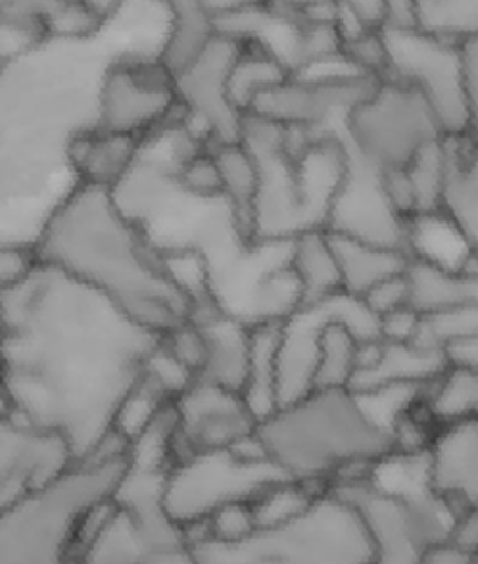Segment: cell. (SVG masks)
Listing matches in <instances>:
<instances>
[{"instance_id": "484cf974", "label": "cell", "mask_w": 478, "mask_h": 564, "mask_svg": "<svg viewBox=\"0 0 478 564\" xmlns=\"http://www.w3.org/2000/svg\"><path fill=\"white\" fill-rule=\"evenodd\" d=\"M222 177V194L250 236V210L259 187V161L241 138L210 148ZM252 240V238H250Z\"/></svg>"}, {"instance_id": "603a6c76", "label": "cell", "mask_w": 478, "mask_h": 564, "mask_svg": "<svg viewBox=\"0 0 478 564\" xmlns=\"http://www.w3.org/2000/svg\"><path fill=\"white\" fill-rule=\"evenodd\" d=\"M406 275L411 288V306L417 313L444 306L478 308V257H474L460 271H446L411 259Z\"/></svg>"}, {"instance_id": "44dd1931", "label": "cell", "mask_w": 478, "mask_h": 564, "mask_svg": "<svg viewBox=\"0 0 478 564\" xmlns=\"http://www.w3.org/2000/svg\"><path fill=\"white\" fill-rule=\"evenodd\" d=\"M169 12V33L156 56L177 77L187 70L217 35L215 17L204 0H156Z\"/></svg>"}, {"instance_id": "f1b7e54d", "label": "cell", "mask_w": 478, "mask_h": 564, "mask_svg": "<svg viewBox=\"0 0 478 564\" xmlns=\"http://www.w3.org/2000/svg\"><path fill=\"white\" fill-rule=\"evenodd\" d=\"M323 492L327 490H317L306 486V482H296L290 478L273 482V486H269L250 501L257 530L285 525V522L306 513L311 503Z\"/></svg>"}, {"instance_id": "8992f818", "label": "cell", "mask_w": 478, "mask_h": 564, "mask_svg": "<svg viewBox=\"0 0 478 564\" xmlns=\"http://www.w3.org/2000/svg\"><path fill=\"white\" fill-rule=\"evenodd\" d=\"M283 471L264 455L257 432L227 451L194 453L166 474L164 507L185 532L206 522L217 509L238 501H252Z\"/></svg>"}, {"instance_id": "8d00e7d4", "label": "cell", "mask_w": 478, "mask_h": 564, "mask_svg": "<svg viewBox=\"0 0 478 564\" xmlns=\"http://www.w3.org/2000/svg\"><path fill=\"white\" fill-rule=\"evenodd\" d=\"M159 340H162V346L196 378L202 376L206 365V338L202 327H198L194 319H185L181 325L171 327L169 332L159 334Z\"/></svg>"}, {"instance_id": "e0dca14e", "label": "cell", "mask_w": 478, "mask_h": 564, "mask_svg": "<svg viewBox=\"0 0 478 564\" xmlns=\"http://www.w3.org/2000/svg\"><path fill=\"white\" fill-rule=\"evenodd\" d=\"M448 355L417 344L362 340L357 350L352 392H369L388 386H432L448 369Z\"/></svg>"}, {"instance_id": "681fc988", "label": "cell", "mask_w": 478, "mask_h": 564, "mask_svg": "<svg viewBox=\"0 0 478 564\" xmlns=\"http://www.w3.org/2000/svg\"><path fill=\"white\" fill-rule=\"evenodd\" d=\"M476 564H478V555H476Z\"/></svg>"}, {"instance_id": "7c38bea8", "label": "cell", "mask_w": 478, "mask_h": 564, "mask_svg": "<svg viewBox=\"0 0 478 564\" xmlns=\"http://www.w3.org/2000/svg\"><path fill=\"white\" fill-rule=\"evenodd\" d=\"M346 150V171L332 196L325 231L409 254V219L392 206L383 171Z\"/></svg>"}, {"instance_id": "ffe728a7", "label": "cell", "mask_w": 478, "mask_h": 564, "mask_svg": "<svg viewBox=\"0 0 478 564\" xmlns=\"http://www.w3.org/2000/svg\"><path fill=\"white\" fill-rule=\"evenodd\" d=\"M189 319L202 327L206 338V365L198 378L233 392H243L250 357V327L217 308Z\"/></svg>"}, {"instance_id": "d4e9b609", "label": "cell", "mask_w": 478, "mask_h": 564, "mask_svg": "<svg viewBox=\"0 0 478 564\" xmlns=\"http://www.w3.org/2000/svg\"><path fill=\"white\" fill-rule=\"evenodd\" d=\"M278 336L281 322L250 327V357L243 399L257 420L278 409Z\"/></svg>"}, {"instance_id": "5bb4252c", "label": "cell", "mask_w": 478, "mask_h": 564, "mask_svg": "<svg viewBox=\"0 0 478 564\" xmlns=\"http://www.w3.org/2000/svg\"><path fill=\"white\" fill-rule=\"evenodd\" d=\"M173 411L177 420V462L194 453L233 448L250 438L259 425L241 392L202 378L173 401Z\"/></svg>"}, {"instance_id": "f546056e", "label": "cell", "mask_w": 478, "mask_h": 564, "mask_svg": "<svg viewBox=\"0 0 478 564\" xmlns=\"http://www.w3.org/2000/svg\"><path fill=\"white\" fill-rule=\"evenodd\" d=\"M417 31L460 45L478 35V0H415Z\"/></svg>"}, {"instance_id": "60d3db41", "label": "cell", "mask_w": 478, "mask_h": 564, "mask_svg": "<svg viewBox=\"0 0 478 564\" xmlns=\"http://www.w3.org/2000/svg\"><path fill=\"white\" fill-rule=\"evenodd\" d=\"M460 66H463V89L467 100L469 124L471 129H476L478 127V35L460 43Z\"/></svg>"}, {"instance_id": "836d02e7", "label": "cell", "mask_w": 478, "mask_h": 564, "mask_svg": "<svg viewBox=\"0 0 478 564\" xmlns=\"http://www.w3.org/2000/svg\"><path fill=\"white\" fill-rule=\"evenodd\" d=\"M341 62L357 75L385 77L388 50L383 31H362L341 40Z\"/></svg>"}, {"instance_id": "7a4b0ae2", "label": "cell", "mask_w": 478, "mask_h": 564, "mask_svg": "<svg viewBox=\"0 0 478 564\" xmlns=\"http://www.w3.org/2000/svg\"><path fill=\"white\" fill-rule=\"evenodd\" d=\"M40 264L58 269L108 296L138 325L164 334L194 313L141 227L112 189L73 183L58 196L35 238Z\"/></svg>"}, {"instance_id": "9a60e30c", "label": "cell", "mask_w": 478, "mask_h": 564, "mask_svg": "<svg viewBox=\"0 0 478 564\" xmlns=\"http://www.w3.org/2000/svg\"><path fill=\"white\" fill-rule=\"evenodd\" d=\"M75 465L66 443L14 415L0 417V513Z\"/></svg>"}, {"instance_id": "ac0fdd59", "label": "cell", "mask_w": 478, "mask_h": 564, "mask_svg": "<svg viewBox=\"0 0 478 564\" xmlns=\"http://www.w3.org/2000/svg\"><path fill=\"white\" fill-rule=\"evenodd\" d=\"M143 140L87 124L70 133L64 159L73 171L75 183L115 189L141 159Z\"/></svg>"}, {"instance_id": "52a82bcc", "label": "cell", "mask_w": 478, "mask_h": 564, "mask_svg": "<svg viewBox=\"0 0 478 564\" xmlns=\"http://www.w3.org/2000/svg\"><path fill=\"white\" fill-rule=\"evenodd\" d=\"M338 135L357 156L385 171L404 169L423 148L444 138V131L421 94L400 79L381 77L344 117Z\"/></svg>"}, {"instance_id": "4fadbf2b", "label": "cell", "mask_w": 478, "mask_h": 564, "mask_svg": "<svg viewBox=\"0 0 478 564\" xmlns=\"http://www.w3.org/2000/svg\"><path fill=\"white\" fill-rule=\"evenodd\" d=\"M376 83L378 77L357 73L290 75L283 83L257 94L246 115L264 119L275 127L321 131L336 117L344 122V117L371 94Z\"/></svg>"}, {"instance_id": "ab89813d", "label": "cell", "mask_w": 478, "mask_h": 564, "mask_svg": "<svg viewBox=\"0 0 478 564\" xmlns=\"http://www.w3.org/2000/svg\"><path fill=\"white\" fill-rule=\"evenodd\" d=\"M417 325H421V313L413 306L396 308L378 317V338L385 344H413Z\"/></svg>"}, {"instance_id": "7402d4cb", "label": "cell", "mask_w": 478, "mask_h": 564, "mask_svg": "<svg viewBox=\"0 0 478 564\" xmlns=\"http://www.w3.org/2000/svg\"><path fill=\"white\" fill-rule=\"evenodd\" d=\"M329 238L338 261V273H341V290L357 299H362L385 278L404 273L411 264V257L402 250H390L332 234Z\"/></svg>"}, {"instance_id": "4dcf8cb0", "label": "cell", "mask_w": 478, "mask_h": 564, "mask_svg": "<svg viewBox=\"0 0 478 564\" xmlns=\"http://www.w3.org/2000/svg\"><path fill=\"white\" fill-rule=\"evenodd\" d=\"M478 336V308L476 306H444L421 313V325L413 344L448 352L450 348Z\"/></svg>"}, {"instance_id": "d6a6232c", "label": "cell", "mask_w": 478, "mask_h": 564, "mask_svg": "<svg viewBox=\"0 0 478 564\" xmlns=\"http://www.w3.org/2000/svg\"><path fill=\"white\" fill-rule=\"evenodd\" d=\"M169 404H173V401L141 376L122 399V404H119L110 434H117L129 446V441L141 434Z\"/></svg>"}, {"instance_id": "d6986e66", "label": "cell", "mask_w": 478, "mask_h": 564, "mask_svg": "<svg viewBox=\"0 0 478 564\" xmlns=\"http://www.w3.org/2000/svg\"><path fill=\"white\" fill-rule=\"evenodd\" d=\"M444 154L439 213L478 257V140L471 133L444 135Z\"/></svg>"}, {"instance_id": "e575fe53", "label": "cell", "mask_w": 478, "mask_h": 564, "mask_svg": "<svg viewBox=\"0 0 478 564\" xmlns=\"http://www.w3.org/2000/svg\"><path fill=\"white\" fill-rule=\"evenodd\" d=\"M173 180L177 187L196 198H225L222 177L220 171H217L210 148L198 150L185 159L183 164H177L173 169Z\"/></svg>"}, {"instance_id": "3957f363", "label": "cell", "mask_w": 478, "mask_h": 564, "mask_svg": "<svg viewBox=\"0 0 478 564\" xmlns=\"http://www.w3.org/2000/svg\"><path fill=\"white\" fill-rule=\"evenodd\" d=\"M257 441L283 476L317 490L365 480L394 453L392 436L352 390H311L281 404L259 420Z\"/></svg>"}, {"instance_id": "30bf717a", "label": "cell", "mask_w": 478, "mask_h": 564, "mask_svg": "<svg viewBox=\"0 0 478 564\" xmlns=\"http://www.w3.org/2000/svg\"><path fill=\"white\" fill-rule=\"evenodd\" d=\"M388 50L385 77L400 79L421 94L444 135L469 133V112L463 89L460 45L425 31H383Z\"/></svg>"}, {"instance_id": "7dc6e473", "label": "cell", "mask_w": 478, "mask_h": 564, "mask_svg": "<svg viewBox=\"0 0 478 564\" xmlns=\"http://www.w3.org/2000/svg\"><path fill=\"white\" fill-rule=\"evenodd\" d=\"M6 415H12V401H10L3 378H0V417H6Z\"/></svg>"}, {"instance_id": "f6af8a7d", "label": "cell", "mask_w": 478, "mask_h": 564, "mask_svg": "<svg viewBox=\"0 0 478 564\" xmlns=\"http://www.w3.org/2000/svg\"><path fill=\"white\" fill-rule=\"evenodd\" d=\"M204 3L215 19H220V17H227L233 12H243V10H250L257 6H264L267 0H204Z\"/></svg>"}, {"instance_id": "277c9868", "label": "cell", "mask_w": 478, "mask_h": 564, "mask_svg": "<svg viewBox=\"0 0 478 564\" xmlns=\"http://www.w3.org/2000/svg\"><path fill=\"white\" fill-rule=\"evenodd\" d=\"M127 443L110 434L89 457L0 513V564H75V536L94 503L112 497Z\"/></svg>"}, {"instance_id": "f35d334b", "label": "cell", "mask_w": 478, "mask_h": 564, "mask_svg": "<svg viewBox=\"0 0 478 564\" xmlns=\"http://www.w3.org/2000/svg\"><path fill=\"white\" fill-rule=\"evenodd\" d=\"M37 264L33 246L0 243V294L24 282Z\"/></svg>"}, {"instance_id": "74e56055", "label": "cell", "mask_w": 478, "mask_h": 564, "mask_svg": "<svg viewBox=\"0 0 478 564\" xmlns=\"http://www.w3.org/2000/svg\"><path fill=\"white\" fill-rule=\"evenodd\" d=\"M409 271V269H406ZM400 273V275H392L385 278L383 282H378L373 285L365 296H362V304L369 308V313L378 319L385 313H392L396 308H404L411 306V288H409V275Z\"/></svg>"}, {"instance_id": "cb8c5ba5", "label": "cell", "mask_w": 478, "mask_h": 564, "mask_svg": "<svg viewBox=\"0 0 478 564\" xmlns=\"http://www.w3.org/2000/svg\"><path fill=\"white\" fill-rule=\"evenodd\" d=\"M290 269L302 288V304L344 292L332 238L325 229H308L290 240Z\"/></svg>"}, {"instance_id": "8fae6325", "label": "cell", "mask_w": 478, "mask_h": 564, "mask_svg": "<svg viewBox=\"0 0 478 564\" xmlns=\"http://www.w3.org/2000/svg\"><path fill=\"white\" fill-rule=\"evenodd\" d=\"M332 319H344L360 340L378 338V319L362 299L338 292L315 304L298 306L281 322L278 336V406L311 392L317 344Z\"/></svg>"}, {"instance_id": "c3c4849f", "label": "cell", "mask_w": 478, "mask_h": 564, "mask_svg": "<svg viewBox=\"0 0 478 564\" xmlns=\"http://www.w3.org/2000/svg\"><path fill=\"white\" fill-rule=\"evenodd\" d=\"M469 133H471V135H474V138H476V140H478V127H476V129H471V131H469Z\"/></svg>"}, {"instance_id": "1f68e13d", "label": "cell", "mask_w": 478, "mask_h": 564, "mask_svg": "<svg viewBox=\"0 0 478 564\" xmlns=\"http://www.w3.org/2000/svg\"><path fill=\"white\" fill-rule=\"evenodd\" d=\"M444 138L434 140L427 148L417 152L404 166L406 177L415 198V215L439 213L442 187H444Z\"/></svg>"}, {"instance_id": "ee69618b", "label": "cell", "mask_w": 478, "mask_h": 564, "mask_svg": "<svg viewBox=\"0 0 478 564\" xmlns=\"http://www.w3.org/2000/svg\"><path fill=\"white\" fill-rule=\"evenodd\" d=\"M421 564H476V557L460 549H455L453 543L446 541V543H439V546H432L423 555Z\"/></svg>"}, {"instance_id": "ba28073f", "label": "cell", "mask_w": 478, "mask_h": 564, "mask_svg": "<svg viewBox=\"0 0 478 564\" xmlns=\"http://www.w3.org/2000/svg\"><path fill=\"white\" fill-rule=\"evenodd\" d=\"M334 492L344 495L360 513L371 543V564H421L432 546L448 541L457 518V509L432 490L396 499L365 478Z\"/></svg>"}, {"instance_id": "bcb514c9", "label": "cell", "mask_w": 478, "mask_h": 564, "mask_svg": "<svg viewBox=\"0 0 478 564\" xmlns=\"http://www.w3.org/2000/svg\"><path fill=\"white\" fill-rule=\"evenodd\" d=\"M448 361L450 365H460V367H469L478 371V336L471 340H465V344L450 348L448 352Z\"/></svg>"}, {"instance_id": "5b68a950", "label": "cell", "mask_w": 478, "mask_h": 564, "mask_svg": "<svg viewBox=\"0 0 478 564\" xmlns=\"http://www.w3.org/2000/svg\"><path fill=\"white\" fill-rule=\"evenodd\" d=\"M194 564H371V543L352 503L334 490L285 525L257 530L241 543H189Z\"/></svg>"}, {"instance_id": "9c48e42d", "label": "cell", "mask_w": 478, "mask_h": 564, "mask_svg": "<svg viewBox=\"0 0 478 564\" xmlns=\"http://www.w3.org/2000/svg\"><path fill=\"white\" fill-rule=\"evenodd\" d=\"M183 117L175 75L159 56H122L101 70L94 124L141 138L145 145Z\"/></svg>"}, {"instance_id": "2e32d148", "label": "cell", "mask_w": 478, "mask_h": 564, "mask_svg": "<svg viewBox=\"0 0 478 564\" xmlns=\"http://www.w3.org/2000/svg\"><path fill=\"white\" fill-rule=\"evenodd\" d=\"M430 480L457 511L478 507V420L442 425L427 446Z\"/></svg>"}, {"instance_id": "7bdbcfd3", "label": "cell", "mask_w": 478, "mask_h": 564, "mask_svg": "<svg viewBox=\"0 0 478 564\" xmlns=\"http://www.w3.org/2000/svg\"><path fill=\"white\" fill-rule=\"evenodd\" d=\"M385 26L383 31H411L417 29L415 0H383Z\"/></svg>"}, {"instance_id": "d590c367", "label": "cell", "mask_w": 478, "mask_h": 564, "mask_svg": "<svg viewBox=\"0 0 478 564\" xmlns=\"http://www.w3.org/2000/svg\"><path fill=\"white\" fill-rule=\"evenodd\" d=\"M141 376L148 378L154 388L162 390L171 401L181 397L196 380V376L162 346V340L148 355Z\"/></svg>"}, {"instance_id": "b9f144b4", "label": "cell", "mask_w": 478, "mask_h": 564, "mask_svg": "<svg viewBox=\"0 0 478 564\" xmlns=\"http://www.w3.org/2000/svg\"><path fill=\"white\" fill-rule=\"evenodd\" d=\"M448 543H453L455 549H460L474 557L478 555V507L463 509L457 513Z\"/></svg>"}, {"instance_id": "83f0119b", "label": "cell", "mask_w": 478, "mask_h": 564, "mask_svg": "<svg viewBox=\"0 0 478 564\" xmlns=\"http://www.w3.org/2000/svg\"><path fill=\"white\" fill-rule=\"evenodd\" d=\"M425 406L439 427L460 420H478V371L448 365L427 388Z\"/></svg>"}, {"instance_id": "4316f807", "label": "cell", "mask_w": 478, "mask_h": 564, "mask_svg": "<svg viewBox=\"0 0 478 564\" xmlns=\"http://www.w3.org/2000/svg\"><path fill=\"white\" fill-rule=\"evenodd\" d=\"M362 340L344 319H332L317 344L311 390H350Z\"/></svg>"}, {"instance_id": "6da1fadb", "label": "cell", "mask_w": 478, "mask_h": 564, "mask_svg": "<svg viewBox=\"0 0 478 564\" xmlns=\"http://www.w3.org/2000/svg\"><path fill=\"white\" fill-rule=\"evenodd\" d=\"M159 334L75 278L37 264L0 294V378L12 415L62 438L75 462L112 432Z\"/></svg>"}]
</instances>
